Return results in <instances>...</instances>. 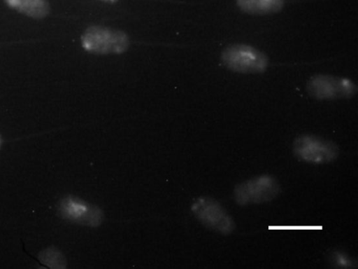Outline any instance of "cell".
I'll return each instance as SVG.
<instances>
[{"mask_svg":"<svg viewBox=\"0 0 358 269\" xmlns=\"http://www.w3.org/2000/svg\"><path fill=\"white\" fill-rule=\"evenodd\" d=\"M278 181L271 174H261L236 185L235 202L241 206L271 201L280 193Z\"/></svg>","mask_w":358,"mask_h":269,"instance_id":"obj_1","label":"cell"},{"mask_svg":"<svg viewBox=\"0 0 358 269\" xmlns=\"http://www.w3.org/2000/svg\"><path fill=\"white\" fill-rule=\"evenodd\" d=\"M221 60L227 69L243 74L263 72L266 69L268 62L264 53L245 44L227 46L222 52Z\"/></svg>","mask_w":358,"mask_h":269,"instance_id":"obj_2","label":"cell"},{"mask_svg":"<svg viewBox=\"0 0 358 269\" xmlns=\"http://www.w3.org/2000/svg\"><path fill=\"white\" fill-rule=\"evenodd\" d=\"M294 156L300 160L312 164L334 161L339 156L338 146L333 142L313 134L298 136L293 143Z\"/></svg>","mask_w":358,"mask_h":269,"instance_id":"obj_3","label":"cell"},{"mask_svg":"<svg viewBox=\"0 0 358 269\" xmlns=\"http://www.w3.org/2000/svg\"><path fill=\"white\" fill-rule=\"evenodd\" d=\"M83 47L95 54L122 53L128 48L129 41L122 31L101 26L87 28L81 38Z\"/></svg>","mask_w":358,"mask_h":269,"instance_id":"obj_4","label":"cell"},{"mask_svg":"<svg viewBox=\"0 0 358 269\" xmlns=\"http://www.w3.org/2000/svg\"><path fill=\"white\" fill-rule=\"evenodd\" d=\"M192 211L206 227L222 235L231 234L235 222L221 204L213 198L203 196L192 205Z\"/></svg>","mask_w":358,"mask_h":269,"instance_id":"obj_5","label":"cell"},{"mask_svg":"<svg viewBox=\"0 0 358 269\" xmlns=\"http://www.w3.org/2000/svg\"><path fill=\"white\" fill-rule=\"evenodd\" d=\"M308 93L317 99L350 98L357 90L350 80L328 75H315L308 82Z\"/></svg>","mask_w":358,"mask_h":269,"instance_id":"obj_6","label":"cell"},{"mask_svg":"<svg viewBox=\"0 0 358 269\" xmlns=\"http://www.w3.org/2000/svg\"><path fill=\"white\" fill-rule=\"evenodd\" d=\"M57 209L62 218L91 227L99 226L103 218V212L99 207L73 195L62 198Z\"/></svg>","mask_w":358,"mask_h":269,"instance_id":"obj_7","label":"cell"},{"mask_svg":"<svg viewBox=\"0 0 358 269\" xmlns=\"http://www.w3.org/2000/svg\"><path fill=\"white\" fill-rule=\"evenodd\" d=\"M11 8L34 18H43L50 11L46 0H4Z\"/></svg>","mask_w":358,"mask_h":269,"instance_id":"obj_8","label":"cell"},{"mask_svg":"<svg viewBox=\"0 0 358 269\" xmlns=\"http://www.w3.org/2000/svg\"><path fill=\"white\" fill-rule=\"evenodd\" d=\"M243 11L256 15L271 14L278 12L284 6V0H236Z\"/></svg>","mask_w":358,"mask_h":269,"instance_id":"obj_9","label":"cell"},{"mask_svg":"<svg viewBox=\"0 0 358 269\" xmlns=\"http://www.w3.org/2000/svg\"><path fill=\"white\" fill-rule=\"evenodd\" d=\"M41 261L50 268H64L66 261L62 254L54 248H49L41 252L39 256Z\"/></svg>","mask_w":358,"mask_h":269,"instance_id":"obj_10","label":"cell"},{"mask_svg":"<svg viewBox=\"0 0 358 269\" xmlns=\"http://www.w3.org/2000/svg\"><path fill=\"white\" fill-rule=\"evenodd\" d=\"M329 263L336 268H354L357 267V261L347 253L341 250H334L329 254Z\"/></svg>","mask_w":358,"mask_h":269,"instance_id":"obj_11","label":"cell"},{"mask_svg":"<svg viewBox=\"0 0 358 269\" xmlns=\"http://www.w3.org/2000/svg\"><path fill=\"white\" fill-rule=\"evenodd\" d=\"M100 1H105V2H108V3H115V2H116L117 0H100Z\"/></svg>","mask_w":358,"mask_h":269,"instance_id":"obj_12","label":"cell"},{"mask_svg":"<svg viewBox=\"0 0 358 269\" xmlns=\"http://www.w3.org/2000/svg\"><path fill=\"white\" fill-rule=\"evenodd\" d=\"M2 142H3V140H2V139H1V137L0 136V147H1V144H2Z\"/></svg>","mask_w":358,"mask_h":269,"instance_id":"obj_13","label":"cell"}]
</instances>
